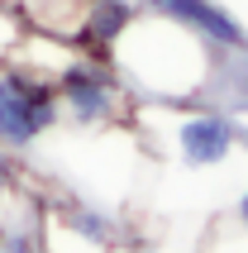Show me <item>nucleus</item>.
Here are the masks:
<instances>
[{"instance_id": "obj_1", "label": "nucleus", "mask_w": 248, "mask_h": 253, "mask_svg": "<svg viewBox=\"0 0 248 253\" xmlns=\"http://www.w3.org/2000/svg\"><path fill=\"white\" fill-rule=\"evenodd\" d=\"M57 120V100L43 82H29L19 72L0 77V143L24 148Z\"/></svg>"}, {"instance_id": "obj_5", "label": "nucleus", "mask_w": 248, "mask_h": 253, "mask_svg": "<svg viewBox=\"0 0 248 253\" xmlns=\"http://www.w3.org/2000/svg\"><path fill=\"white\" fill-rule=\"evenodd\" d=\"M129 19H134V5L129 0H91L86 5V19H82V34L91 43H110V39H120L124 29H129Z\"/></svg>"}, {"instance_id": "obj_6", "label": "nucleus", "mask_w": 248, "mask_h": 253, "mask_svg": "<svg viewBox=\"0 0 248 253\" xmlns=\"http://www.w3.org/2000/svg\"><path fill=\"white\" fill-rule=\"evenodd\" d=\"M77 225H82V234H91V239H105V220H100V215H77Z\"/></svg>"}, {"instance_id": "obj_3", "label": "nucleus", "mask_w": 248, "mask_h": 253, "mask_svg": "<svg viewBox=\"0 0 248 253\" xmlns=\"http://www.w3.org/2000/svg\"><path fill=\"white\" fill-rule=\"evenodd\" d=\"M62 100L77 120H105L115 105V82L100 67H67L62 72Z\"/></svg>"}, {"instance_id": "obj_2", "label": "nucleus", "mask_w": 248, "mask_h": 253, "mask_svg": "<svg viewBox=\"0 0 248 253\" xmlns=\"http://www.w3.org/2000/svg\"><path fill=\"white\" fill-rule=\"evenodd\" d=\"M153 14H163L172 24H181L186 34L196 39H210V43H224V48H244V24H239L234 14L215 5V0H148Z\"/></svg>"}, {"instance_id": "obj_7", "label": "nucleus", "mask_w": 248, "mask_h": 253, "mask_svg": "<svg viewBox=\"0 0 248 253\" xmlns=\"http://www.w3.org/2000/svg\"><path fill=\"white\" fill-rule=\"evenodd\" d=\"M239 220H244V225H248V196L239 201Z\"/></svg>"}, {"instance_id": "obj_4", "label": "nucleus", "mask_w": 248, "mask_h": 253, "mask_svg": "<svg viewBox=\"0 0 248 253\" xmlns=\"http://www.w3.org/2000/svg\"><path fill=\"white\" fill-rule=\"evenodd\" d=\"M229 148H234V125L220 115H196L181 125V158L191 168H215L229 158Z\"/></svg>"}]
</instances>
